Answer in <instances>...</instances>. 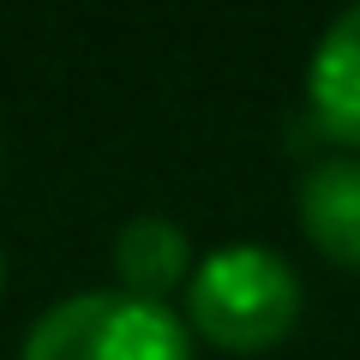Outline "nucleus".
I'll return each mask as SVG.
<instances>
[{
  "mask_svg": "<svg viewBox=\"0 0 360 360\" xmlns=\"http://www.w3.org/2000/svg\"><path fill=\"white\" fill-rule=\"evenodd\" d=\"M186 307H193V324L210 342L258 354V348L283 342L295 330L300 283L264 246H222V252H210L198 264L193 288H186Z\"/></svg>",
  "mask_w": 360,
  "mask_h": 360,
  "instance_id": "1",
  "label": "nucleus"
},
{
  "mask_svg": "<svg viewBox=\"0 0 360 360\" xmlns=\"http://www.w3.org/2000/svg\"><path fill=\"white\" fill-rule=\"evenodd\" d=\"M25 360H193V342L162 300L108 288L49 307L25 336Z\"/></svg>",
  "mask_w": 360,
  "mask_h": 360,
  "instance_id": "2",
  "label": "nucleus"
},
{
  "mask_svg": "<svg viewBox=\"0 0 360 360\" xmlns=\"http://www.w3.org/2000/svg\"><path fill=\"white\" fill-rule=\"evenodd\" d=\"M300 229L324 258L360 270V156H330L300 180Z\"/></svg>",
  "mask_w": 360,
  "mask_h": 360,
  "instance_id": "3",
  "label": "nucleus"
},
{
  "mask_svg": "<svg viewBox=\"0 0 360 360\" xmlns=\"http://www.w3.org/2000/svg\"><path fill=\"white\" fill-rule=\"evenodd\" d=\"M307 96H312L319 127L336 144L360 150V6H348L324 30L319 54H312V72H307Z\"/></svg>",
  "mask_w": 360,
  "mask_h": 360,
  "instance_id": "4",
  "label": "nucleus"
},
{
  "mask_svg": "<svg viewBox=\"0 0 360 360\" xmlns=\"http://www.w3.org/2000/svg\"><path fill=\"white\" fill-rule=\"evenodd\" d=\"M115 276H120V295L162 300L186 276V229L168 217H132L115 234Z\"/></svg>",
  "mask_w": 360,
  "mask_h": 360,
  "instance_id": "5",
  "label": "nucleus"
}]
</instances>
